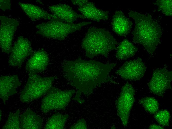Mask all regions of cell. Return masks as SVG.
<instances>
[{"label":"cell","instance_id":"obj_26","mask_svg":"<svg viewBox=\"0 0 172 129\" xmlns=\"http://www.w3.org/2000/svg\"><path fill=\"white\" fill-rule=\"evenodd\" d=\"M11 3L10 0H0V9L3 11L10 10Z\"/></svg>","mask_w":172,"mask_h":129},{"label":"cell","instance_id":"obj_7","mask_svg":"<svg viewBox=\"0 0 172 129\" xmlns=\"http://www.w3.org/2000/svg\"><path fill=\"white\" fill-rule=\"evenodd\" d=\"M135 90L129 83L122 87L116 102L117 114L124 127L127 126L130 111L134 101Z\"/></svg>","mask_w":172,"mask_h":129},{"label":"cell","instance_id":"obj_9","mask_svg":"<svg viewBox=\"0 0 172 129\" xmlns=\"http://www.w3.org/2000/svg\"><path fill=\"white\" fill-rule=\"evenodd\" d=\"M0 47L3 52L10 53L14 34L19 23L15 19L2 15L0 16Z\"/></svg>","mask_w":172,"mask_h":129},{"label":"cell","instance_id":"obj_6","mask_svg":"<svg viewBox=\"0 0 172 129\" xmlns=\"http://www.w3.org/2000/svg\"><path fill=\"white\" fill-rule=\"evenodd\" d=\"M75 92L73 90H62L52 87L42 99L41 110L45 113L52 110L64 109Z\"/></svg>","mask_w":172,"mask_h":129},{"label":"cell","instance_id":"obj_17","mask_svg":"<svg viewBox=\"0 0 172 129\" xmlns=\"http://www.w3.org/2000/svg\"><path fill=\"white\" fill-rule=\"evenodd\" d=\"M19 4L25 14L32 21L43 19L59 20L53 14L48 13L40 7L35 5L19 2Z\"/></svg>","mask_w":172,"mask_h":129},{"label":"cell","instance_id":"obj_19","mask_svg":"<svg viewBox=\"0 0 172 129\" xmlns=\"http://www.w3.org/2000/svg\"><path fill=\"white\" fill-rule=\"evenodd\" d=\"M137 48L127 39L123 40L118 46L115 56L120 60H126L134 56Z\"/></svg>","mask_w":172,"mask_h":129},{"label":"cell","instance_id":"obj_18","mask_svg":"<svg viewBox=\"0 0 172 129\" xmlns=\"http://www.w3.org/2000/svg\"><path fill=\"white\" fill-rule=\"evenodd\" d=\"M20 122L21 129H40L42 121L33 111L28 110L21 116Z\"/></svg>","mask_w":172,"mask_h":129},{"label":"cell","instance_id":"obj_2","mask_svg":"<svg viewBox=\"0 0 172 129\" xmlns=\"http://www.w3.org/2000/svg\"><path fill=\"white\" fill-rule=\"evenodd\" d=\"M128 14L135 22L133 41L142 45L150 55H153L160 42L162 35L160 27L149 14L131 11Z\"/></svg>","mask_w":172,"mask_h":129},{"label":"cell","instance_id":"obj_11","mask_svg":"<svg viewBox=\"0 0 172 129\" xmlns=\"http://www.w3.org/2000/svg\"><path fill=\"white\" fill-rule=\"evenodd\" d=\"M146 69L142 59L139 57L125 62L115 73L125 80L136 81L144 76Z\"/></svg>","mask_w":172,"mask_h":129},{"label":"cell","instance_id":"obj_22","mask_svg":"<svg viewBox=\"0 0 172 129\" xmlns=\"http://www.w3.org/2000/svg\"><path fill=\"white\" fill-rule=\"evenodd\" d=\"M20 110H17L16 112H10L7 121L2 128L3 129H21L19 118Z\"/></svg>","mask_w":172,"mask_h":129},{"label":"cell","instance_id":"obj_21","mask_svg":"<svg viewBox=\"0 0 172 129\" xmlns=\"http://www.w3.org/2000/svg\"><path fill=\"white\" fill-rule=\"evenodd\" d=\"M139 103L146 111L152 114H154L158 110V102L153 97H148L143 98L139 100Z\"/></svg>","mask_w":172,"mask_h":129},{"label":"cell","instance_id":"obj_1","mask_svg":"<svg viewBox=\"0 0 172 129\" xmlns=\"http://www.w3.org/2000/svg\"><path fill=\"white\" fill-rule=\"evenodd\" d=\"M116 65L115 63L105 64L81 59L65 62L63 66L65 75L71 85L77 90L73 99L82 103L84 101L80 97L82 94H90L103 83L113 82L108 74Z\"/></svg>","mask_w":172,"mask_h":129},{"label":"cell","instance_id":"obj_27","mask_svg":"<svg viewBox=\"0 0 172 129\" xmlns=\"http://www.w3.org/2000/svg\"><path fill=\"white\" fill-rule=\"evenodd\" d=\"M150 129H164L163 127L155 124H153L150 125L149 128Z\"/></svg>","mask_w":172,"mask_h":129},{"label":"cell","instance_id":"obj_8","mask_svg":"<svg viewBox=\"0 0 172 129\" xmlns=\"http://www.w3.org/2000/svg\"><path fill=\"white\" fill-rule=\"evenodd\" d=\"M172 78V71L165 67L157 68L154 70L148 87L152 93L162 97L166 91L171 89Z\"/></svg>","mask_w":172,"mask_h":129},{"label":"cell","instance_id":"obj_15","mask_svg":"<svg viewBox=\"0 0 172 129\" xmlns=\"http://www.w3.org/2000/svg\"><path fill=\"white\" fill-rule=\"evenodd\" d=\"M132 23L121 11H116L111 23L113 31L121 36L126 37L130 32Z\"/></svg>","mask_w":172,"mask_h":129},{"label":"cell","instance_id":"obj_24","mask_svg":"<svg viewBox=\"0 0 172 129\" xmlns=\"http://www.w3.org/2000/svg\"><path fill=\"white\" fill-rule=\"evenodd\" d=\"M172 0H158L155 3L158 9L165 15L172 16Z\"/></svg>","mask_w":172,"mask_h":129},{"label":"cell","instance_id":"obj_4","mask_svg":"<svg viewBox=\"0 0 172 129\" xmlns=\"http://www.w3.org/2000/svg\"><path fill=\"white\" fill-rule=\"evenodd\" d=\"M90 22L70 23L59 20L52 19L36 26L37 33L45 37L63 40L70 33L80 30L83 27L90 24Z\"/></svg>","mask_w":172,"mask_h":129},{"label":"cell","instance_id":"obj_10","mask_svg":"<svg viewBox=\"0 0 172 129\" xmlns=\"http://www.w3.org/2000/svg\"><path fill=\"white\" fill-rule=\"evenodd\" d=\"M32 53L30 42L22 36L18 37L12 46L8 60L9 65L20 67L25 59Z\"/></svg>","mask_w":172,"mask_h":129},{"label":"cell","instance_id":"obj_23","mask_svg":"<svg viewBox=\"0 0 172 129\" xmlns=\"http://www.w3.org/2000/svg\"><path fill=\"white\" fill-rule=\"evenodd\" d=\"M171 115L167 110L163 109L157 111L154 114V117L156 121L163 127L169 126Z\"/></svg>","mask_w":172,"mask_h":129},{"label":"cell","instance_id":"obj_5","mask_svg":"<svg viewBox=\"0 0 172 129\" xmlns=\"http://www.w3.org/2000/svg\"><path fill=\"white\" fill-rule=\"evenodd\" d=\"M56 78L43 77L36 73H29L27 83L21 94V100L24 102H30L45 94Z\"/></svg>","mask_w":172,"mask_h":129},{"label":"cell","instance_id":"obj_20","mask_svg":"<svg viewBox=\"0 0 172 129\" xmlns=\"http://www.w3.org/2000/svg\"><path fill=\"white\" fill-rule=\"evenodd\" d=\"M67 115L59 113L55 114L48 120L44 127L46 129H61L64 128L65 123L68 118Z\"/></svg>","mask_w":172,"mask_h":129},{"label":"cell","instance_id":"obj_3","mask_svg":"<svg viewBox=\"0 0 172 129\" xmlns=\"http://www.w3.org/2000/svg\"><path fill=\"white\" fill-rule=\"evenodd\" d=\"M117 42L108 31L92 27L88 30L83 39L82 46L87 57L92 58L101 55L107 57L111 51L116 48Z\"/></svg>","mask_w":172,"mask_h":129},{"label":"cell","instance_id":"obj_25","mask_svg":"<svg viewBox=\"0 0 172 129\" xmlns=\"http://www.w3.org/2000/svg\"><path fill=\"white\" fill-rule=\"evenodd\" d=\"M86 121L84 119L78 121L70 128V129H86L87 128Z\"/></svg>","mask_w":172,"mask_h":129},{"label":"cell","instance_id":"obj_14","mask_svg":"<svg viewBox=\"0 0 172 129\" xmlns=\"http://www.w3.org/2000/svg\"><path fill=\"white\" fill-rule=\"evenodd\" d=\"M21 85L17 75H4L0 77V97L4 102L17 92V88Z\"/></svg>","mask_w":172,"mask_h":129},{"label":"cell","instance_id":"obj_13","mask_svg":"<svg viewBox=\"0 0 172 129\" xmlns=\"http://www.w3.org/2000/svg\"><path fill=\"white\" fill-rule=\"evenodd\" d=\"M48 8L59 20L64 22L72 23L78 18H86L66 4H59L49 6Z\"/></svg>","mask_w":172,"mask_h":129},{"label":"cell","instance_id":"obj_16","mask_svg":"<svg viewBox=\"0 0 172 129\" xmlns=\"http://www.w3.org/2000/svg\"><path fill=\"white\" fill-rule=\"evenodd\" d=\"M78 10L86 18L97 22L108 19V12L97 8L94 3L86 0L79 6Z\"/></svg>","mask_w":172,"mask_h":129},{"label":"cell","instance_id":"obj_12","mask_svg":"<svg viewBox=\"0 0 172 129\" xmlns=\"http://www.w3.org/2000/svg\"><path fill=\"white\" fill-rule=\"evenodd\" d=\"M26 64L25 68L29 73H37L44 70L47 67L49 58L47 52L43 49L34 51Z\"/></svg>","mask_w":172,"mask_h":129}]
</instances>
